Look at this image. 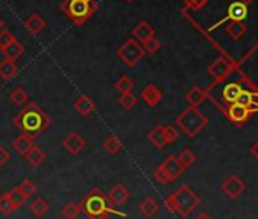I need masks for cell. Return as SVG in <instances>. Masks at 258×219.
Listing matches in <instances>:
<instances>
[{
  "label": "cell",
  "mask_w": 258,
  "mask_h": 219,
  "mask_svg": "<svg viewBox=\"0 0 258 219\" xmlns=\"http://www.w3.org/2000/svg\"><path fill=\"white\" fill-rule=\"evenodd\" d=\"M142 97L149 106H157L163 99V91L155 84H149L142 90Z\"/></svg>",
  "instance_id": "2e32d148"
},
{
  "label": "cell",
  "mask_w": 258,
  "mask_h": 219,
  "mask_svg": "<svg viewBox=\"0 0 258 219\" xmlns=\"http://www.w3.org/2000/svg\"><path fill=\"white\" fill-rule=\"evenodd\" d=\"M226 32L232 40H240L246 34V26L241 22H231L226 28Z\"/></svg>",
  "instance_id": "1f68e13d"
},
{
  "label": "cell",
  "mask_w": 258,
  "mask_h": 219,
  "mask_svg": "<svg viewBox=\"0 0 258 219\" xmlns=\"http://www.w3.org/2000/svg\"><path fill=\"white\" fill-rule=\"evenodd\" d=\"M19 189H20L22 193L26 196V199L31 198V196L37 192V186H35V183H34L32 180H25V181L19 186Z\"/></svg>",
  "instance_id": "8d00e7d4"
},
{
  "label": "cell",
  "mask_w": 258,
  "mask_h": 219,
  "mask_svg": "<svg viewBox=\"0 0 258 219\" xmlns=\"http://www.w3.org/2000/svg\"><path fill=\"white\" fill-rule=\"evenodd\" d=\"M164 134H166L167 145H169V143L176 142V140H178V137H179V133H178V130H176L173 125H166V127H164Z\"/></svg>",
  "instance_id": "ab89813d"
},
{
  "label": "cell",
  "mask_w": 258,
  "mask_h": 219,
  "mask_svg": "<svg viewBox=\"0 0 258 219\" xmlns=\"http://www.w3.org/2000/svg\"><path fill=\"white\" fill-rule=\"evenodd\" d=\"M225 113H226V116H228V119L232 122V124H235V125H238V127H243L244 125V122L249 119V116H250V108H247V106H243V105H240V103H231L226 110H225Z\"/></svg>",
  "instance_id": "9c48e42d"
},
{
  "label": "cell",
  "mask_w": 258,
  "mask_h": 219,
  "mask_svg": "<svg viewBox=\"0 0 258 219\" xmlns=\"http://www.w3.org/2000/svg\"><path fill=\"white\" fill-rule=\"evenodd\" d=\"M62 146H64L70 154L78 155V154H81V152L85 149L87 140H85L79 133L73 131V133H70V134L62 140Z\"/></svg>",
  "instance_id": "7c38bea8"
},
{
  "label": "cell",
  "mask_w": 258,
  "mask_h": 219,
  "mask_svg": "<svg viewBox=\"0 0 258 219\" xmlns=\"http://www.w3.org/2000/svg\"><path fill=\"white\" fill-rule=\"evenodd\" d=\"M32 146H34V140H32L31 137L25 136V134L19 136V137L14 140V143H13V148H14L20 155H23V157L31 151Z\"/></svg>",
  "instance_id": "7402d4cb"
},
{
  "label": "cell",
  "mask_w": 258,
  "mask_h": 219,
  "mask_svg": "<svg viewBox=\"0 0 258 219\" xmlns=\"http://www.w3.org/2000/svg\"><path fill=\"white\" fill-rule=\"evenodd\" d=\"M13 211H14V207H13V204H11V201L8 198V193H4L2 196H0V213L8 216Z\"/></svg>",
  "instance_id": "74e56055"
},
{
  "label": "cell",
  "mask_w": 258,
  "mask_h": 219,
  "mask_svg": "<svg viewBox=\"0 0 258 219\" xmlns=\"http://www.w3.org/2000/svg\"><path fill=\"white\" fill-rule=\"evenodd\" d=\"M250 154L255 157V160H258V140L250 146Z\"/></svg>",
  "instance_id": "7bdbcfd3"
},
{
  "label": "cell",
  "mask_w": 258,
  "mask_h": 219,
  "mask_svg": "<svg viewBox=\"0 0 258 219\" xmlns=\"http://www.w3.org/2000/svg\"><path fill=\"white\" fill-rule=\"evenodd\" d=\"M176 125L184 134H187L188 137H195L208 125V119L196 106H188L176 118Z\"/></svg>",
  "instance_id": "5b68a950"
},
{
  "label": "cell",
  "mask_w": 258,
  "mask_h": 219,
  "mask_svg": "<svg viewBox=\"0 0 258 219\" xmlns=\"http://www.w3.org/2000/svg\"><path fill=\"white\" fill-rule=\"evenodd\" d=\"M81 213H82L81 202H79V204H75V202H67V204L62 207V210H61V214H62L66 219H78Z\"/></svg>",
  "instance_id": "4dcf8cb0"
},
{
  "label": "cell",
  "mask_w": 258,
  "mask_h": 219,
  "mask_svg": "<svg viewBox=\"0 0 258 219\" xmlns=\"http://www.w3.org/2000/svg\"><path fill=\"white\" fill-rule=\"evenodd\" d=\"M133 37H134V40H137V41L142 44V43H145L146 40L155 37V29H154L152 25L148 23L146 20H140L139 25L133 29Z\"/></svg>",
  "instance_id": "5bb4252c"
},
{
  "label": "cell",
  "mask_w": 258,
  "mask_h": 219,
  "mask_svg": "<svg viewBox=\"0 0 258 219\" xmlns=\"http://www.w3.org/2000/svg\"><path fill=\"white\" fill-rule=\"evenodd\" d=\"M256 96H258V90L256 88L255 90H241V93H240V96L237 99V103H240V105L247 106V108L252 110L255 105H258L256 100H255Z\"/></svg>",
  "instance_id": "d4e9b609"
},
{
  "label": "cell",
  "mask_w": 258,
  "mask_h": 219,
  "mask_svg": "<svg viewBox=\"0 0 258 219\" xmlns=\"http://www.w3.org/2000/svg\"><path fill=\"white\" fill-rule=\"evenodd\" d=\"M210 0H185V8L191 10V11H199L201 8H204Z\"/></svg>",
  "instance_id": "60d3db41"
},
{
  "label": "cell",
  "mask_w": 258,
  "mask_h": 219,
  "mask_svg": "<svg viewBox=\"0 0 258 219\" xmlns=\"http://www.w3.org/2000/svg\"><path fill=\"white\" fill-rule=\"evenodd\" d=\"M244 190H246V184H244L243 180L238 178L237 175H229V177L222 183V192H223L228 198H231V199L238 198Z\"/></svg>",
  "instance_id": "30bf717a"
},
{
  "label": "cell",
  "mask_w": 258,
  "mask_h": 219,
  "mask_svg": "<svg viewBox=\"0 0 258 219\" xmlns=\"http://www.w3.org/2000/svg\"><path fill=\"white\" fill-rule=\"evenodd\" d=\"M148 139H149V142H151L155 148H158V149H163V148L167 145L166 134H164V127H163V125L155 127V128L148 134Z\"/></svg>",
  "instance_id": "ffe728a7"
},
{
  "label": "cell",
  "mask_w": 258,
  "mask_h": 219,
  "mask_svg": "<svg viewBox=\"0 0 258 219\" xmlns=\"http://www.w3.org/2000/svg\"><path fill=\"white\" fill-rule=\"evenodd\" d=\"M114 88L117 90V91H120V94L121 93H133V90L136 88V82L129 78V76H126V75H123V76H120L115 82H114Z\"/></svg>",
  "instance_id": "484cf974"
},
{
  "label": "cell",
  "mask_w": 258,
  "mask_h": 219,
  "mask_svg": "<svg viewBox=\"0 0 258 219\" xmlns=\"http://www.w3.org/2000/svg\"><path fill=\"white\" fill-rule=\"evenodd\" d=\"M49 202L46 201V199H43V198H37V199H34L32 202H31V205H29V208H31V211L37 216V217H41L43 214H46L47 211H49Z\"/></svg>",
  "instance_id": "f546056e"
},
{
  "label": "cell",
  "mask_w": 258,
  "mask_h": 219,
  "mask_svg": "<svg viewBox=\"0 0 258 219\" xmlns=\"http://www.w3.org/2000/svg\"><path fill=\"white\" fill-rule=\"evenodd\" d=\"M0 52H2V53L5 55V58H7V60L16 61V60H19V58L23 55V52H25V46H23L19 40H16V41H13L11 44H8L5 49H2Z\"/></svg>",
  "instance_id": "44dd1931"
},
{
  "label": "cell",
  "mask_w": 258,
  "mask_h": 219,
  "mask_svg": "<svg viewBox=\"0 0 258 219\" xmlns=\"http://www.w3.org/2000/svg\"><path fill=\"white\" fill-rule=\"evenodd\" d=\"M75 110L76 112L82 116V118H88L94 110H96V102L90 97V96H87V94H82V96H79L76 100H75Z\"/></svg>",
  "instance_id": "9a60e30c"
},
{
  "label": "cell",
  "mask_w": 258,
  "mask_h": 219,
  "mask_svg": "<svg viewBox=\"0 0 258 219\" xmlns=\"http://www.w3.org/2000/svg\"><path fill=\"white\" fill-rule=\"evenodd\" d=\"M185 169L179 165L178 158L175 155H169L163 161V165L157 168V171L154 172V178L161 184H169V183L176 181L182 175Z\"/></svg>",
  "instance_id": "8992f818"
},
{
  "label": "cell",
  "mask_w": 258,
  "mask_h": 219,
  "mask_svg": "<svg viewBox=\"0 0 258 219\" xmlns=\"http://www.w3.org/2000/svg\"><path fill=\"white\" fill-rule=\"evenodd\" d=\"M139 102V97L134 94V93H121L118 97H117V103L126 110V112H129V110H133Z\"/></svg>",
  "instance_id": "83f0119b"
},
{
  "label": "cell",
  "mask_w": 258,
  "mask_h": 219,
  "mask_svg": "<svg viewBox=\"0 0 258 219\" xmlns=\"http://www.w3.org/2000/svg\"><path fill=\"white\" fill-rule=\"evenodd\" d=\"M10 157H11L10 151L7 148H4V146H0V168L5 166L10 161Z\"/></svg>",
  "instance_id": "b9f144b4"
},
{
  "label": "cell",
  "mask_w": 258,
  "mask_h": 219,
  "mask_svg": "<svg viewBox=\"0 0 258 219\" xmlns=\"http://www.w3.org/2000/svg\"><path fill=\"white\" fill-rule=\"evenodd\" d=\"M232 69L234 66L231 64V61L220 57L208 67V73L214 78V82H222L223 79H226V76L231 75Z\"/></svg>",
  "instance_id": "ba28073f"
},
{
  "label": "cell",
  "mask_w": 258,
  "mask_h": 219,
  "mask_svg": "<svg viewBox=\"0 0 258 219\" xmlns=\"http://www.w3.org/2000/svg\"><path fill=\"white\" fill-rule=\"evenodd\" d=\"M115 55L127 66V67H136V64L145 58V50L142 44L134 40V38H127L115 52Z\"/></svg>",
  "instance_id": "52a82bcc"
},
{
  "label": "cell",
  "mask_w": 258,
  "mask_h": 219,
  "mask_svg": "<svg viewBox=\"0 0 258 219\" xmlns=\"http://www.w3.org/2000/svg\"><path fill=\"white\" fill-rule=\"evenodd\" d=\"M82 213L88 219H109L111 214L124 216V213L118 211L115 205L109 201V198L99 189L93 187L81 201Z\"/></svg>",
  "instance_id": "7a4b0ae2"
},
{
  "label": "cell",
  "mask_w": 258,
  "mask_h": 219,
  "mask_svg": "<svg viewBox=\"0 0 258 219\" xmlns=\"http://www.w3.org/2000/svg\"><path fill=\"white\" fill-rule=\"evenodd\" d=\"M109 198V201L115 205V207H120L123 205L124 202H127V199L131 198V192H129L123 184H115L106 195Z\"/></svg>",
  "instance_id": "4fadbf2b"
},
{
  "label": "cell",
  "mask_w": 258,
  "mask_h": 219,
  "mask_svg": "<svg viewBox=\"0 0 258 219\" xmlns=\"http://www.w3.org/2000/svg\"><path fill=\"white\" fill-rule=\"evenodd\" d=\"M7 193H8V198H10V201H11L14 210L20 208V207L26 202V196L22 193V190H20L19 187H14L13 190H10V192H7Z\"/></svg>",
  "instance_id": "836d02e7"
},
{
  "label": "cell",
  "mask_w": 258,
  "mask_h": 219,
  "mask_svg": "<svg viewBox=\"0 0 258 219\" xmlns=\"http://www.w3.org/2000/svg\"><path fill=\"white\" fill-rule=\"evenodd\" d=\"M97 0H64L61 4L62 13L76 26H82L87 20H90L97 11Z\"/></svg>",
  "instance_id": "277c9868"
},
{
  "label": "cell",
  "mask_w": 258,
  "mask_h": 219,
  "mask_svg": "<svg viewBox=\"0 0 258 219\" xmlns=\"http://www.w3.org/2000/svg\"><path fill=\"white\" fill-rule=\"evenodd\" d=\"M19 73V67L16 64V61H11V60H4L0 61V79L4 81H10L13 79L16 75Z\"/></svg>",
  "instance_id": "d6986e66"
},
{
  "label": "cell",
  "mask_w": 258,
  "mask_h": 219,
  "mask_svg": "<svg viewBox=\"0 0 258 219\" xmlns=\"http://www.w3.org/2000/svg\"><path fill=\"white\" fill-rule=\"evenodd\" d=\"M201 204L199 195L191 190L187 184H182L178 190H175L170 196L164 199V205L167 210L178 213L179 216L187 217L191 211H195Z\"/></svg>",
  "instance_id": "3957f363"
},
{
  "label": "cell",
  "mask_w": 258,
  "mask_h": 219,
  "mask_svg": "<svg viewBox=\"0 0 258 219\" xmlns=\"http://www.w3.org/2000/svg\"><path fill=\"white\" fill-rule=\"evenodd\" d=\"M14 125L32 140L40 137L52 124V119L37 102H29L14 118Z\"/></svg>",
  "instance_id": "6da1fadb"
},
{
  "label": "cell",
  "mask_w": 258,
  "mask_h": 219,
  "mask_svg": "<svg viewBox=\"0 0 258 219\" xmlns=\"http://www.w3.org/2000/svg\"><path fill=\"white\" fill-rule=\"evenodd\" d=\"M187 100H188V103H190V106H199L204 100H205V97H207V91L205 90H202L201 87H193V88H190L188 91H187Z\"/></svg>",
  "instance_id": "603a6c76"
},
{
  "label": "cell",
  "mask_w": 258,
  "mask_h": 219,
  "mask_svg": "<svg viewBox=\"0 0 258 219\" xmlns=\"http://www.w3.org/2000/svg\"><path fill=\"white\" fill-rule=\"evenodd\" d=\"M4 26H5V22L0 19V31H4Z\"/></svg>",
  "instance_id": "bcb514c9"
},
{
  "label": "cell",
  "mask_w": 258,
  "mask_h": 219,
  "mask_svg": "<svg viewBox=\"0 0 258 219\" xmlns=\"http://www.w3.org/2000/svg\"><path fill=\"white\" fill-rule=\"evenodd\" d=\"M126 2H129V4H131V2H136V0H126Z\"/></svg>",
  "instance_id": "7dc6e473"
},
{
  "label": "cell",
  "mask_w": 258,
  "mask_h": 219,
  "mask_svg": "<svg viewBox=\"0 0 258 219\" xmlns=\"http://www.w3.org/2000/svg\"><path fill=\"white\" fill-rule=\"evenodd\" d=\"M241 90H243L241 84H237V82L226 84L222 88V99H223V102H226L229 105L231 103H235L237 99H238V96H240V93H241Z\"/></svg>",
  "instance_id": "e0dca14e"
},
{
  "label": "cell",
  "mask_w": 258,
  "mask_h": 219,
  "mask_svg": "<svg viewBox=\"0 0 258 219\" xmlns=\"http://www.w3.org/2000/svg\"><path fill=\"white\" fill-rule=\"evenodd\" d=\"M25 157H26V160L29 161V165H31V166H34V168L40 166V165L46 160V154H44V151H43V149H40L38 146H32V148H31V151H29Z\"/></svg>",
  "instance_id": "4316f807"
},
{
  "label": "cell",
  "mask_w": 258,
  "mask_h": 219,
  "mask_svg": "<svg viewBox=\"0 0 258 219\" xmlns=\"http://www.w3.org/2000/svg\"><path fill=\"white\" fill-rule=\"evenodd\" d=\"M10 99H11V102H13L14 105L22 106V105H26V103H28V100H29V94H28L22 87H17V88H14V90L11 91Z\"/></svg>",
  "instance_id": "d6a6232c"
},
{
  "label": "cell",
  "mask_w": 258,
  "mask_h": 219,
  "mask_svg": "<svg viewBox=\"0 0 258 219\" xmlns=\"http://www.w3.org/2000/svg\"><path fill=\"white\" fill-rule=\"evenodd\" d=\"M246 17H247V7H246V5H243L241 2H234V4H231V5H229L226 17H225L223 20H220L219 23H216L213 28H210V31H213L214 28L220 26V25H222L223 22H226V20H232V22H243Z\"/></svg>",
  "instance_id": "8fae6325"
},
{
  "label": "cell",
  "mask_w": 258,
  "mask_h": 219,
  "mask_svg": "<svg viewBox=\"0 0 258 219\" xmlns=\"http://www.w3.org/2000/svg\"><path fill=\"white\" fill-rule=\"evenodd\" d=\"M195 219H213V217H211L208 213H205V211H201V213H199V214H198Z\"/></svg>",
  "instance_id": "ee69618b"
},
{
  "label": "cell",
  "mask_w": 258,
  "mask_h": 219,
  "mask_svg": "<svg viewBox=\"0 0 258 219\" xmlns=\"http://www.w3.org/2000/svg\"><path fill=\"white\" fill-rule=\"evenodd\" d=\"M158 208H160L158 202H157L154 198H151V196L145 198V199L139 204V210H140V213H142L143 216H146V217L154 216V214L158 211Z\"/></svg>",
  "instance_id": "cb8c5ba5"
},
{
  "label": "cell",
  "mask_w": 258,
  "mask_h": 219,
  "mask_svg": "<svg viewBox=\"0 0 258 219\" xmlns=\"http://www.w3.org/2000/svg\"><path fill=\"white\" fill-rule=\"evenodd\" d=\"M25 28L31 35H38L44 31L46 28V20L38 16V14H32L26 22H25Z\"/></svg>",
  "instance_id": "ac0fdd59"
},
{
  "label": "cell",
  "mask_w": 258,
  "mask_h": 219,
  "mask_svg": "<svg viewBox=\"0 0 258 219\" xmlns=\"http://www.w3.org/2000/svg\"><path fill=\"white\" fill-rule=\"evenodd\" d=\"M176 158H178L179 165H181L184 169H187V168L193 166V165H195V161H196V155H195V152H193V151H190V149H184V151H181V154H179Z\"/></svg>",
  "instance_id": "e575fe53"
},
{
  "label": "cell",
  "mask_w": 258,
  "mask_h": 219,
  "mask_svg": "<svg viewBox=\"0 0 258 219\" xmlns=\"http://www.w3.org/2000/svg\"><path fill=\"white\" fill-rule=\"evenodd\" d=\"M16 40H17V38L13 35V32H10V31H7V29L0 31V50L5 49L8 44H11V43L16 41Z\"/></svg>",
  "instance_id": "f35d334b"
},
{
  "label": "cell",
  "mask_w": 258,
  "mask_h": 219,
  "mask_svg": "<svg viewBox=\"0 0 258 219\" xmlns=\"http://www.w3.org/2000/svg\"><path fill=\"white\" fill-rule=\"evenodd\" d=\"M142 47H143L145 53H151V55H154V53H157V52L161 49V43H160V40H158V38L152 37V38L146 40L145 43H142Z\"/></svg>",
  "instance_id": "d590c367"
},
{
  "label": "cell",
  "mask_w": 258,
  "mask_h": 219,
  "mask_svg": "<svg viewBox=\"0 0 258 219\" xmlns=\"http://www.w3.org/2000/svg\"><path fill=\"white\" fill-rule=\"evenodd\" d=\"M123 148V143L120 142V139L117 136H109L105 142H103V149L111 154V155H115L121 151Z\"/></svg>",
  "instance_id": "f1b7e54d"
},
{
  "label": "cell",
  "mask_w": 258,
  "mask_h": 219,
  "mask_svg": "<svg viewBox=\"0 0 258 219\" xmlns=\"http://www.w3.org/2000/svg\"><path fill=\"white\" fill-rule=\"evenodd\" d=\"M238 2H241L243 5H246V7H247V5H250V4L253 2V0H238Z\"/></svg>",
  "instance_id": "f6af8a7d"
}]
</instances>
